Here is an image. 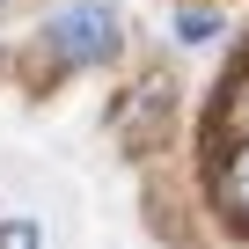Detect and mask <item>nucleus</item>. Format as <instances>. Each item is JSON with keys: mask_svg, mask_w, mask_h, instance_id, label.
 Returning <instances> with one entry per match:
<instances>
[{"mask_svg": "<svg viewBox=\"0 0 249 249\" xmlns=\"http://www.w3.org/2000/svg\"><path fill=\"white\" fill-rule=\"evenodd\" d=\"M44 52H52V66H103L110 52H117V15L103 8V0H81V8H59L52 22H44Z\"/></svg>", "mask_w": 249, "mask_h": 249, "instance_id": "obj_1", "label": "nucleus"}, {"mask_svg": "<svg viewBox=\"0 0 249 249\" xmlns=\"http://www.w3.org/2000/svg\"><path fill=\"white\" fill-rule=\"evenodd\" d=\"M213 198H220L234 220H249V140H227V154H220V169H213Z\"/></svg>", "mask_w": 249, "mask_h": 249, "instance_id": "obj_2", "label": "nucleus"}, {"mask_svg": "<svg viewBox=\"0 0 249 249\" xmlns=\"http://www.w3.org/2000/svg\"><path fill=\"white\" fill-rule=\"evenodd\" d=\"M213 124H220L227 140H249V73H242V81L220 95V117H213Z\"/></svg>", "mask_w": 249, "mask_h": 249, "instance_id": "obj_3", "label": "nucleus"}, {"mask_svg": "<svg viewBox=\"0 0 249 249\" xmlns=\"http://www.w3.org/2000/svg\"><path fill=\"white\" fill-rule=\"evenodd\" d=\"M176 37H183V44H205V37H220V15H213V8H183V15H176Z\"/></svg>", "mask_w": 249, "mask_h": 249, "instance_id": "obj_4", "label": "nucleus"}, {"mask_svg": "<svg viewBox=\"0 0 249 249\" xmlns=\"http://www.w3.org/2000/svg\"><path fill=\"white\" fill-rule=\"evenodd\" d=\"M0 249H44V234L30 220H0Z\"/></svg>", "mask_w": 249, "mask_h": 249, "instance_id": "obj_5", "label": "nucleus"}]
</instances>
